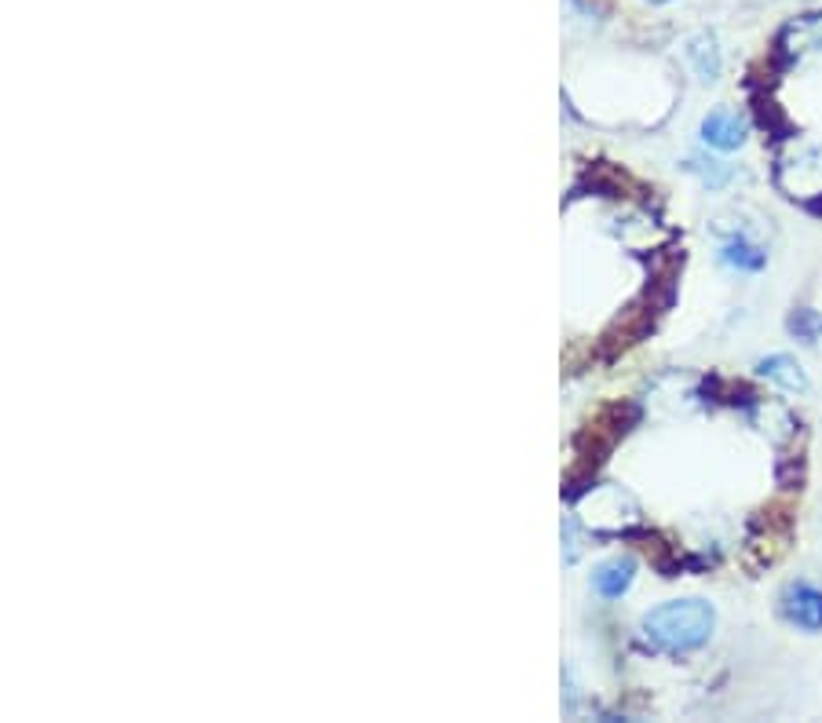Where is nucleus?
<instances>
[{"label":"nucleus","instance_id":"obj_13","mask_svg":"<svg viewBox=\"0 0 822 723\" xmlns=\"http://www.w3.org/2000/svg\"><path fill=\"white\" fill-rule=\"evenodd\" d=\"M650 4H669V0H650Z\"/></svg>","mask_w":822,"mask_h":723},{"label":"nucleus","instance_id":"obj_5","mask_svg":"<svg viewBox=\"0 0 822 723\" xmlns=\"http://www.w3.org/2000/svg\"><path fill=\"white\" fill-rule=\"evenodd\" d=\"M636 578V559L633 556H614L603 567L592 573V589H596L603 600H618V595L629 592V584Z\"/></svg>","mask_w":822,"mask_h":723},{"label":"nucleus","instance_id":"obj_12","mask_svg":"<svg viewBox=\"0 0 822 723\" xmlns=\"http://www.w3.org/2000/svg\"><path fill=\"white\" fill-rule=\"evenodd\" d=\"M804 205H808V212H815V216H822V194H815V198H808Z\"/></svg>","mask_w":822,"mask_h":723},{"label":"nucleus","instance_id":"obj_4","mask_svg":"<svg viewBox=\"0 0 822 723\" xmlns=\"http://www.w3.org/2000/svg\"><path fill=\"white\" fill-rule=\"evenodd\" d=\"M746 135H749V121L742 118L738 110L721 107V110L705 113L702 140L710 146H716V151H738V146L746 143Z\"/></svg>","mask_w":822,"mask_h":723},{"label":"nucleus","instance_id":"obj_8","mask_svg":"<svg viewBox=\"0 0 822 723\" xmlns=\"http://www.w3.org/2000/svg\"><path fill=\"white\" fill-rule=\"evenodd\" d=\"M721 260L727 263V267H735V271H760L764 263H768V252H764L760 245H753L749 238L738 234L721 249Z\"/></svg>","mask_w":822,"mask_h":723},{"label":"nucleus","instance_id":"obj_9","mask_svg":"<svg viewBox=\"0 0 822 723\" xmlns=\"http://www.w3.org/2000/svg\"><path fill=\"white\" fill-rule=\"evenodd\" d=\"M786 329H790L797 340L815 343L822 337V315L812 311V307H801V311H793L790 318H786Z\"/></svg>","mask_w":822,"mask_h":723},{"label":"nucleus","instance_id":"obj_3","mask_svg":"<svg viewBox=\"0 0 822 723\" xmlns=\"http://www.w3.org/2000/svg\"><path fill=\"white\" fill-rule=\"evenodd\" d=\"M779 55L786 63H801L808 55H822V15L793 19L790 26L779 33Z\"/></svg>","mask_w":822,"mask_h":723},{"label":"nucleus","instance_id":"obj_6","mask_svg":"<svg viewBox=\"0 0 822 723\" xmlns=\"http://www.w3.org/2000/svg\"><path fill=\"white\" fill-rule=\"evenodd\" d=\"M683 55H688L691 70L699 74V80H705V85H713V80L721 77V70H724L716 37H713V33H705V30L694 33V37H688V48H683Z\"/></svg>","mask_w":822,"mask_h":723},{"label":"nucleus","instance_id":"obj_2","mask_svg":"<svg viewBox=\"0 0 822 723\" xmlns=\"http://www.w3.org/2000/svg\"><path fill=\"white\" fill-rule=\"evenodd\" d=\"M782 617L804 633H819L822 628V592L808 581H793L786 584L782 592Z\"/></svg>","mask_w":822,"mask_h":723},{"label":"nucleus","instance_id":"obj_10","mask_svg":"<svg viewBox=\"0 0 822 723\" xmlns=\"http://www.w3.org/2000/svg\"><path fill=\"white\" fill-rule=\"evenodd\" d=\"M688 168L694 172V176H702V183H710V187H724V183L731 179V165L713 161V157H691Z\"/></svg>","mask_w":822,"mask_h":723},{"label":"nucleus","instance_id":"obj_1","mask_svg":"<svg viewBox=\"0 0 822 723\" xmlns=\"http://www.w3.org/2000/svg\"><path fill=\"white\" fill-rule=\"evenodd\" d=\"M716 614L702 600H672L644 614V636L669 654H691L710 643Z\"/></svg>","mask_w":822,"mask_h":723},{"label":"nucleus","instance_id":"obj_11","mask_svg":"<svg viewBox=\"0 0 822 723\" xmlns=\"http://www.w3.org/2000/svg\"><path fill=\"white\" fill-rule=\"evenodd\" d=\"M760 124L768 132H790V124H786V118L779 113V107H775V102H760Z\"/></svg>","mask_w":822,"mask_h":723},{"label":"nucleus","instance_id":"obj_7","mask_svg":"<svg viewBox=\"0 0 822 723\" xmlns=\"http://www.w3.org/2000/svg\"><path fill=\"white\" fill-rule=\"evenodd\" d=\"M757 373L768 376L771 384H779L782 392H808V376L790 354H768V359L757 362Z\"/></svg>","mask_w":822,"mask_h":723}]
</instances>
